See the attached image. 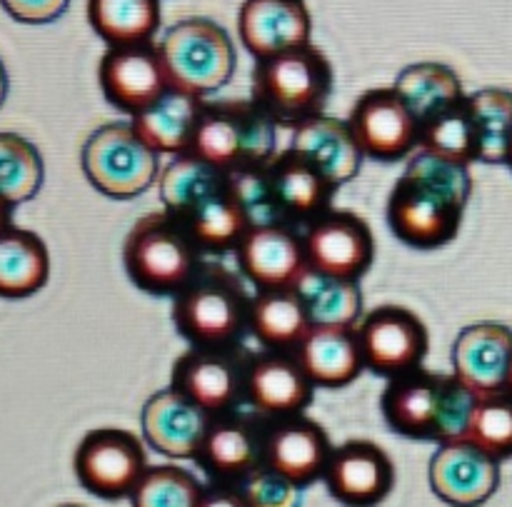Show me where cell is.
<instances>
[{"instance_id":"7a4b0ae2","label":"cell","mask_w":512,"mask_h":507,"mask_svg":"<svg viewBox=\"0 0 512 507\" xmlns=\"http://www.w3.org/2000/svg\"><path fill=\"white\" fill-rule=\"evenodd\" d=\"M475 405L478 395L455 375L425 368L388 380L380 395V410L393 433L438 445L465 438Z\"/></svg>"},{"instance_id":"d590c367","label":"cell","mask_w":512,"mask_h":507,"mask_svg":"<svg viewBox=\"0 0 512 507\" xmlns=\"http://www.w3.org/2000/svg\"><path fill=\"white\" fill-rule=\"evenodd\" d=\"M478 135V163L505 165L512 135V93L505 88H483L468 95Z\"/></svg>"},{"instance_id":"e575fe53","label":"cell","mask_w":512,"mask_h":507,"mask_svg":"<svg viewBox=\"0 0 512 507\" xmlns=\"http://www.w3.org/2000/svg\"><path fill=\"white\" fill-rule=\"evenodd\" d=\"M418 148L468 168L478 163V135L468 108V95L420 125Z\"/></svg>"},{"instance_id":"5b68a950","label":"cell","mask_w":512,"mask_h":507,"mask_svg":"<svg viewBox=\"0 0 512 507\" xmlns=\"http://www.w3.org/2000/svg\"><path fill=\"white\" fill-rule=\"evenodd\" d=\"M333 65L313 43L255 63L253 100L278 125H298L325 113L333 95Z\"/></svg>"},{"instance_id":"ee69618b","label":"cell","mask_w":512,"mask_h":507,"mask_svg":"<svg viewBox=\"0 0 512 507\" xmlns=\"http://www.w3.org/2000/svg\"><path fill=\"white\" fill-rule=\"evenodd\" d=\"M13 228V205L0 198V233Z\"/></svg>"},{"instance_id":"bcb514c9","label":"cell","mask_w":512,"mask_h":507,"mask_svg":"<svg viewBox=\"0 0 512 507\" xmlns=\"http://www.w3.org/2000/svg\"><path fill=\"white\" fill-rule=\"evenodd\" d=\"M505 390L512 395V360H510V370H508V383H505Z\"/></svg>"},{"instance_id":"74e56055","label":"cell","mask_w":512,"mask_h":507,"mask_svg":"<svg viewBox=\"0 0 512 507\" xmlns=\"http://www.w3.org/2000/svg\"><path fill=\"white\" fill-rule=\"evenodd\" d=\"M203 483L178 465H150L130 495L133 507H198Z\"/></svg>"},{"instance_id":"7bdbcfd3","label":"cell","mask_w":512,"mask_h":507,"mask_svg":"<svg viewBox=\"0 0 512 507\" xmlns=\"http://www.w3.org/2000/svg\"><path fill=\"white\" fill-rule=\"evenodd\" d=\"M198 507H250L243 490L235 485H213L203 490Z\"/></svg>"},{"instance_id":"44dd1931","label":"cell","mask_w":512,"mask_h":507,"mask_svg":"<svg viewBox=\"0 0 512 507\" xmlns=\"http://www.w3.org/2000/svg\"><path fill=\"white\" fill-rule=\"evenodd\" d=\"M238 270L255 290L293 288L305 263L303 233L295 225H255L235 248Z\"/></svg>"},{"instance_id":"2e32d148","label":"cell","mask_w":512,"mask_h":507,"mask_svg":"<svg viewBox=\"0 0 512 507\" xmlns=\"http://www.w3.org/2000/svg\"><path fill=\"white\" fill-rule=\"evenodd\" d=\"M315 385L305 375L295 350H260L248 360L245 405L268 420L305 415Z\"/></svg>"},{"instance_id":"cb8c5ba5","label":"cell","mask_w":512,"mask_h":507,"mask_svg":"<svg viewBox=\"0 0 512 507\" xmlns=\"http://www.w3.org/2000/svg\"><path fill=\"white\" fill-rule=\"evenodd\" d=\"M290 150L315 165L335 188L350 183L360 173L365 158L348 120L325 113L295 125Z\"/></svg>"},{"instance_id":"8d00e7d4","label":"cell","mask_w":512,"mask_h":507,"mask_svg":"<svg viewBox=\"0 0 512 507\" xmlns=\"http://www.w3.org/2000/svg\"><path fill=\"white\" fill-rule=\"evenodd\" d=\"M45 163L40 150L18 133H0V198L13 208L40 193Z\"/></svg>"},{"instance_id":"d4e9b609","label":"cell","mask_w":512,"mask_h":507,"mask_svg":"<svg viewBox=\"0 0 512 507\" xmlns=\"http://www.w3.org/2000/svg\"><path fill=\"white\" fill-rule=\"evenodd\" d=\"M305 375L315 388L338 390L358 380L365 370L355 328L340 325H313L295 348Z\"/></svg>"},{"instance_id":"3957f363","label":"cell","mask_w":512,"mask_h":507,"mask_svg":"<svg viewBox=\"0 0 512 507\" xmlns=\"http://www.w3.org/2000/svg\"><path fill=\"white\" fill-rule=\"evenodd\" d=\"M205 265L185 225L158 210L133 223L123 240V268L130 283L148 295L175 298Z\"/></svg>"},{"instance_id":"60d3db41","label":"cell","mask_w":512,"mask_h":507,"mask_svg":"<svg viewBox=\"0 0 512 507\" xmlns=\"http://www.w3.org/2000/svg\"><path fill=\"white\" fill-rule=\"evenodd\" d=\"M250 507H298L303 490L285 475L260 465L238 485Z\"/></svg>"},{"instance_id":"f546056e","label":"cell","mask_w":512,"mask_h":507,"mask_svg":"<svg viewBox=\"0 0 512 507\" xmlns=\"http://www.w3.org/2000/svg\"><path fill=\"white\" fill-rule=\"evenodd\" d=\"M48 278L50 253L38 233L15 225L0 233V298H30L45 288Z\"/></svg>"},{"instance_id":"f35d334b","label":"cell","mask_w":512,"mask_h":507,"mask_svg":"<svg viewBox=\"0 0 512 507\" xmlns=\"http://www.w3.org/2000/svg\"><path fill=\"white\" fill-rule=\"evenodd\" d=\"M465 440L475 443L493 458H512V395L508 390L478 398Z\"/></svg>"},{"instance_id":"4fadbf2b","label":"cell","mask_w":512,"mask_h":507,"mask_svg":"<svg viewBox=\"0 0 512 507\" xmlns=\"http://www.w3.org/2000/svg\"><path fill=\"white\" fill-rule=\"evenodd\" d=\"M98 83L113 108L130 118L140 115L170 90L160 45L138 43L108 48L98 65Z\"/></svg>"},{"instance_id":"836d02e7","label":"cell","mask_w":512,"mask_h":507,"mask_svg":"<svg viewBox=\"0 0 512 507\" xmlns=\"http://www.w3.org/2000/svg\"><path fill=\"white\" fill-rule=\"evenodd\" d=\"M180 223L185 225L190 238L198 243V248L210 255L235 250L250 230L248 218H245L243 208H240L230 188L223 195L210 200V203H205L203 208L195 210L193 215L180 220Z\"/></svg>"},{"instance_id":"30bf717a","label":"cell","mask_w":512,"mask_h":507,"mask_svg":"<svg viewBox=\"0 0 512 507\" xmlns=\"http://www.w3.org/2000/svg\"><path fill=\"white\" fill-rule=\"evenodd\" d=\"M253 353L243 345L228 348H198L193 345L173 363L170 388L183 393L210 415H225L245 405V375Z\"/></svg>"},{"instance_id":"7dc6e473","label":"cell","mask_w":512,"mask_h":507,"mask_svg":"<svg viewBox=\"0 0 512 507\" xmlns=\"http://www.w3.org/2000/svg\"><path fill=\"white\" fill-rule=\"evenodd\" d=\"M505 165L512 170V135H510V145H508V158H505Z\"/></svg>"},{"instance_id":"7402d4cb","label":"cell","mask_w":512,"mask_h":507,"mask_svg":"<svg viewBox=\"0 0 512 507\" xmlns=\"http://www.w3.org/2000/svg\"><path fill=\"white\" fill-rule=\"evenodd\" d=\"M510 360L512 330L493 320L465 325L450 350L453 375L478 398L505 390Z\"/></svg>"},{"instance_id":"ffe728a7","label":"cell","mask_w":512,"mask_h":507,"mask_svg":"<svg viewBox=\"0 0 512 507\" xmlns=\"http://www.w3.org/2000/svg\"><path fill=\"white\" fill-rule=\"evenodd\" d=\"M213 415L175 388H163L140 410L143 440L170 460H195L208 435Z\"/></svg>"},{"instance_id":"d6a6232c","label":"cell","mask_w":512,"mask_h":507,"mask_svg":"<svg viewBox=\"0 0 512 507\" xmlns=\"http://www.w3.org/2000/svg\"><path fill=\"white\" fill-rule=\"evenodd\" d=\"M160 20V0H88L90 28L108 48L153 43Z\"/></svg>"},{"instance_id":"4316f807","label":"cell","mask_w":512,"mask_h":507,"mask_svg":"<svg viewBox=\"0 0 512 507\" xmlns=\"http://www.w3.org/2000/svg\"><path fill=\"white\" fill-rule=\"evenodd\" d=\"M230 188V173L193 153L175 155L158 178L160 203L175 220H185Z\"/></svg>"},{"instance_id":"ab89813d","label":"cell","mask_w":512,"mask_h":507,"mask_svg":"<svg viewBox=\"0 0 512 507\" xmlns=\"http://www.w3.org/2000/svg\"><path fill=\"white\" fill-rule=\"evenodd\" d=\"M230 190H233L235 200L243 208L250 228L280 223L288 225L283 210H280L278 195H275L273 178H270V163L258 165V168L238 170V173L230 175Z\"/></svg>"},{"instance_id":"7c38bea8","label":"cell","mask_w":512,"mask_h":507,"mask_svg":"<svg viewBox=\"0 0 512 507\" xmlns=\"http://www.w3.org/2000/svg\"><path fill=\"white\" fill-rule=\"evenodd\" d=\"M303 248L308 268L358 283L375 260V238L368 220L348 210H330L305 225Z\"/></svg>"},{"instance_id":"484cf974","label":"cell","mask_w":512,"mask_h":507,"mask_svg":"<svg viewBox=\"0 0 512 507\" xmlns=\"http://www.w3.org/2000/svg\"><path fill=\"white\" fill-rule=\"evenodd\" d=\"M270 178L288 225H308L333 210L335 185L290 148L270 160Z\"/></svg>"},{"instance_id":"4dcf8cb0","label":"cell","mask_w":512,"mask_h":507,"mask_svg":"<svg viewBox=\"0 0 512 507\" xmlns=\"http://www.w3.org/2000/svg\"><path fill=\"white\" fill-rule=\"evenodd\" d=\"M293 288L308 310L310 325L358 328V323L363 320L365 298L358 280L333 278V275L305 268Z\"/></svg>"},{"instance_id":"8992f818","label":"cell","mask_w":512,"mask_h":507,"mask_svg":"<svg viewBox=\"0 0 512 507\" xmlns=\"http://www.w3.org/2000/svg\"><path fill=\"white\" fill-rule=\"evenodd\" d=\"M190 153L225 173L258 168L278 155V123L250 100H205Z\"/></svg>"},{"instance_id":"603a6c76","label":"cell","mask_w":512,"mask_h":507,"mask_svg":"<svg viewBox=\"0 0 512 507\" xmlns=\"http://www.w3.org/2000/svg\"><path fill=\"white\" fill-rule=\"evenodd\" d=\"M243 48L255 60L310 45L313 20L305 0H245L238 15Z\"/></svg>"},{"instance_id":"277c9868","label":"cell","mask_w":512,"mask_h":507,"mask_svg":"<svg viewBox=\"0 0 512 507\" xmlns=\"http://www.w3.org/2000/svg\"><path fill=\"white\" fill-rule=\"evenodd\" d=\"M250 300L243 278L223 265L205 263L188 288L173 298L175 330L198 348L240 345L248 333Z\"/></svg>"},{"instance_id":"1f68e13d","label":"cell","mask_w":512,"mask_h":507,"mask_svg":"<svg viewBox=\"0 0 512 507\" xmlns=\"http://www.w3.org/2000/svg\"><path fill=\"white\" fill-rule=\"evenodd\" d=\"M393 90L403 98L420 125L465 98L463 80L458 78V73L450 65L433 63V60L413 63L400 70Z\"/></svg>"},{"instance_id":"83f0119b","label":"cell","mask_w":512,"mask_h":507,"mask_svg":"<svg viewBox=\"0 0 512 507\" xmlns=\"http://www.w3.org/2000/svg\"><path fill=\"white\" fill-rule=\"evenodd\" d=\"M203 98L180 93L170 88L163 98L140 115L130 118L140 138L160 155H183L190 153L198 130L200 113H203Z\"/></svg>"},{"instance_id":"d6986e66","label":"cell","mask_w":512,"mask_h":507,"mask_svg":"<svg viewBox=\"0 0 512 507\" xmlns=\"http://www.w3.org/2000/svg\"><path fill=\"white\" fill-rule=\"evenodd\" d=\"M333 443L320 423L293 415L268 420L263 438V465L293 480L300 490L323 480Z\"/></svg>"},{"instance_id":"9c48e42d","label":"cell","mask_w":512,"mask_h":507,"mask_svg":"<svg viewBox=\"0 0 512 507\" xmlns=\"http://www.w3.org/2000/svg\"><path fill=\"white\" fill-rule=\"evenodd\" d=\"M148 468L143 440L123 428L90 430L73 455L80 488L100 500L130 498Z\"/></svg>"},{"instance_id":"52a82bcc","label":"cell","mask_w":512,"mask_h":507,"mask_svg":"<svg viewBox=\"0 0 512 507\" xmlns=\"http://www.w3.org/2000/svg\"><path fill=\"white\" fill-rule=\"evenodd\" d=\"M170 88L208 100L235 73V45L223 25L210 18H185L160 40Z\"/></svg>"},{"instance_id":"f6af8a7d","label":"cell","mask_w":512,"mask_h":507,"mask_svg":"<svg viewBox=\"0 0 512 507\" xmlns=\"http://www.w3.org/2000/svg\"><path fill=\"white\" fill-rule=\"evenodd\" d=\"M8 88H10L8 70H5L3 60H0V105H3V103H5V98H8Z\"/></svg>"},{"instance_id":"e0dca14e","label":"cell","mask_w":512,"mask_h":507,"mask_svg":"<svg viewBox=\"0 0 512 507\" xmlns=\"http://www.w3.org/2000/svg\"><path fill=\"white\" fill-rule=\"evenodd\" d=\"M268 418L258 413L215 415L195 463L213 478L215 485L238 488L248 475L263 465V438Z\"/></svg>"},{"instance_id":"ac0fdd59","label":"cell","mask_w":512,"mask_h":507,"mask_svg":"<svg viewBox=\"0 0 512 507\" xmlns=\"http://www.w3.org/2000/svg\"><path fill=\"white\" fill-rule=\"evenodd\" d=\"M330 498L345 507H375L395 488V465L380 445L370 440H348L333 448L325 468Z\"/></svg>"},{"instance_id":"b9f144b4","label":"cell","mask_w":512,"mask_h":507,"mask_svg":"<svg viewBox=\"0 0 512 507\" xmlns=\"http://www.w3.org/2000/svg\"><path fill=\"white\" fill-rule=\"evenodd\" d=\"M5 13L23 25H48L68 10L70 0H0Z\"/></svg>"},{"instance_id":"9a60e30c","label":"cell","mask_w":512,"mask_h":507,"mask_svg":"<svg viewBox=\"0 0 512 507\" xmlns=\"http://www.w3.org/2000/svg\"><path fill=\"white\" fill-rule=\"evenodd\" d=\"M500 460L470 440L440 443L428 465L430 490L450 507H480L500 488Z\"/></svg>"},{"instance_id":"f1b7e54d","label":"cell","mask_w":512,"mask_h":507,"mask_svg":"<svg viewBox=\"0 0 512 507\" xmlns=\"http://www.w3.org/2000/svg\"><path fill=\"white\" fill-rule=\"evenodd\" d=\"M313 328L295 288L255 290L250 300L248 333L263 350H295Z\"/></svg>"},{"instance_id":"c3c4849f","label":"cell","mask_w":512,"mask_h":507,"mask_svg":"<svg viewBox=\"0 0 512 507\" xmlns=\"http://www.w3.org/2000/svg\"><path fill=\"white\" fill-rule=\"evenodd\" d=\"M58 507H83V505H73V503H70V505H58Z\"/></svg>"},{"instance_id":"6da1fadb","label":"cell","mask_w":512,"mask_h":507,"mask_svg":"<svg viewBox=\"0 0 512 507\" xmlns=\"http://www.w3.org/2000/svg\"><path fill=\"white\" fill-rule=\"evenodd\" d=\"M473 195L468 165L415 150L385 205L388 228L400 243L435 250L453 243Z\"/></svg>"},{"instance_id":"8fae6325","label":"cell","mask_w":512,"mask_h":507,"mask_svg":"<svg viewBox=\"0 0 512 507\" xmlns=\"http://www.w3.org/2000/svg\"><path fill=\"white\" fill-rule=\"evenodd\" d=\"M365 370L380 378H400L423 368L430 335L423 320L403 305H380L355 328Z\"/></svg>"},{"instance_id":"5bb4252c","label":"cell","mask_w":512,"mask_h":507,"mask_svg":"<svg viewBox=\"0 0 512 507\" xmlns=\"http://www.w3.org/2000/svg\"><path fill=\"white\" fill-rule=\"evenodd\" d=\"M348 125L365 158L380 163L413 155L420 145V123L393 88H373L355 100Z\"/></svg>"},{"instance_id":"ba28073f","label":"cell","mask_w":512,"mask_h":507,"mask_svg":"<svg viewBox=\"0 0 512 507\" xmlns=\"http://www.w3.org/2000/svg\"><path fill=\"white\" fill-rule=\"evenodd\" d=\"M80 168L98 193L133 200L160 178V153L138 135L130 120H110L85 138Z\"/></svg>"}]
</instances>
